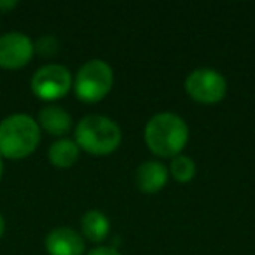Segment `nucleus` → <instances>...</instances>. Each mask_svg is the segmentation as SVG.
<instances>
[{
	"instance_id": "obj_1",
	"label": "nucleus",
	"mask_w": 255,
	"mask_h": 255,
	"mask_svg": "<svg viewBox=\"0 0 255 255\" xmlns=\"http://www.w3.org/2000/svg\"><path fill=\"white\" fill-rule=\"evenodd\" d=\"M143 135L150 152L173 159L187 145L189 126L178 114L159 112L149 119Z\"/></svg>"
},
{
	"instance_id": "obj_2",
	"label": "nucleus",
	"mask_w": 255,
	"mask_h": 255,
	"mask_svg": "<svg viewBox=\"0 0 255 255\" xmlns=\"http://www.w3.org/2000/svg\"><path fill=\"white\" fill-rule=\"evenodd\" d=\"M40 143L39 123L28 114H12L0 123V156L25 159Z\"/></svg>"
},
{
	"instance_id": "obj_3",
	"label": "nucleus",
	"mask_w": 255,
	"mask_h": 255,
	"mask_svg": "<svg viewBox=\"0 0 255 255\" xmlns=\"http://www.w3.org/2000/svg\"><path fill=\"white\" fill-rule=\"evenodd\" d=\"M75 143L93 156H109L119 147L121 129L110 117L89 114L75 126Z\"/></svg>"
},
{
	"instance_id": "obj_4",
	"label": "nucleus",
	"mask_w": 255,
	"mask_h": 255,
	"mask_svg": "<svg viewBox=\"0 0 255 255\" xmlns=\"http://www.w3.org/2000/svg\"><path fill=\"white\" fill-rule=\"evenodd\" d=\"M114 84V72L103 60H89L75 75V95L86 103H96L109 95Z\"/></svg>"
},
{
	"instance_id": "obj_5",
	"label": "nucleus",
	"mask_w": 255,
	"mask_h": 255,
	"mask_svg": "<svg viewBox=\"0 0 255 255\" xmlns=\"http://www.w3.org/2000/svg\"><path fill=\"white\" fill-rule=\"evenodd\" d=\"M72 88V74L67 67L49 63L40 67L32 77V91L44 102L63 98Z\"/></svg>"
},
{
	"instance_id": "obj_6",
	"label": "nucleus",
	"mask_w": 255,
	"mask_h": 255,
	"mask_svg": "<svg viewBox=\"0 0 255 255\" xmlns=\"http://www.w3.org/2000/svg\"><path fill=\"white\" fill-rule=\"evenodd\" d=\"M185 91L194 102L217 103L226 96L227 82L226 77L213 68H196L185 79Z\"/></svg>"
},
{
	"instance_id": "obj_7",
	"label": "nucleus",
	"mask_w": 255,
	"mask_h": 255,
	"mask_svg": "<svg viewBox=\"0 0 255 255\" xmlns=\"http://www.w3.org/2000/svg\"><path fill=\"white\" fill-rule=\"evenodd\" d=\"M33 42L21 32H11L0 37V68L19 70L33 58Z\"/></svg>"
},
{
	"instance_id": "obj_8",
	"label": "nucleus",
	"mask_w": 255,
	"mask_h": 255,
	"mask_svg": "<svg viewBox=\"0 0 255 255\" xmlns=\"http://www.w3.org/2000/svg\"><path fill=\"white\" fill-rule=\"evenodd\" d=\"M49 255H82L86 250L84 238L70 227H56L46 236Z\"/></svg>"
},
{
	"instance_id": "obj_9",
	"label": "nucleus",
	"mask_w": 255,
	"mask_h": 255,
	"mask_svg": "<svg viewBox=\"0 0 255 255\" xmlns=\"http://www.w3.org/2000/svg\"><path fill=\"white\" fill-rule=\"evenodd\" d=\"M168 182V170L157 161H145L136 170V185L145 194L159 192Z\"/></svg>"
},
{
	"instance_id": "obj_10",
	"label": "nucleus",
	"mask_w": 255,
	"mask_h": 255,
	"mask_svg": "<svg viewBox=\"0 0 255 255\" xmlns=\"http://www.w3.org/2000/svg\"><path fill=\"white\" fill-rule=\"evenodd\" d=\"M39 128L53 136H63L70 131L72 117L63 107L47 105L39 112Z\"/></svg>"
},
{
	"instance_id": "obj_11",
	"label": "nucleus",
	"mask_w": 255,
	"mask_h": 255,
	"mask_svg": "<svg viewBox=\"0 0 255 255\" xmlns=\"http://www.w3.org/2000/svg\"><path fill=\"white\" fill-rule=\"evenodd\" d=\"M81 229L86 240L100 243L109 236L110 222L100 210H88L81 219Z\"/></svg>"
},
{
	"instance_id": "obj_12",
	"label": "nucleus",
	"mask_w": 255,
	"mask_h": 255,
	"mask_svg": "<svg viewBox=\"0 0 255 255\" xmlns=\"http://www.w3.org/2000/svg\"><path fill=\"white\" fill-rule=\"evenodd\" d=\"M79 145L74 142V140L68 138H61L56 140L53 145L49 147V152H47V157H49V163L56 168H61V170H67V168L74 166L79 159Z\"/></svg>"
},
{
	"instance_id": "obj_13",
	"label": "nucleus",
	"mask_w": 255,
	"mask_h": 255,
	"mask_svg": "<svg viewBox=\"0 0 255 255\" xmlns=\"http://www.w3.org/2000/svg\"><path fill=\"white\" fill-rule=\"evenodd\" d=\"M170 173L173 175V178L178 184H187V182H191L192 178H194L196 164L189 156L178 154V156H175L173 159H171Z\"/></svg>"
},
{
	"instance_id": "obj_14",
	"label": "nucleus",
	"mask_w": 255,
	"mask_h": 255,
	"mask_svg": "<svg viewBox=\"0 0 255 255\" xmlns=\"http://www.w3.org/2000/svg\"><path fill=\"white\" fill-rule=\"evenodd\" d=\"M33 51L42 58H53L60 51V42L53 35H42L37 39V42H33Z\"/></svg>"
},
{
	"instance_id": "obj_15",
	"label": "nucleus",
	"mask_w": 255,
	"mask_h": 255,
	"mask_svg": "<svg viewBox=\"0 0 255 255\" xmlns=\"http://www.w3.org/2000/svg\"><path fill=\"white\" fill-rule=\"evenodd\" d=\"M86 255H121V254L112 247H96L93 250H89Z\"/></svg>"
},
{
	"instance_id": "obj_16",
	"label": "nucleus",
	"mask_w": 255,
	"mask_h": 255,
	"mask_svg": "<svg viewBox=\"0 0 255 255\" xmlns=\"http://www.w3.org/2000/svg\"><path fill=\"white\" fill-rule=\"evenodd\" d=\"M14 7H18V2L16 0H0V11H12Z\"/></svg>"
},
{
	"instance_id": "obj_17",
	"label": "nucleus",
	"mask_w": 255,
	"mask_h": 255,
	"mask_svg": "<svg viewBox=\"0 0 255 255\" xmlns=\"http://www.w3.org/2000/svg\"><path fill=\"white\" fill-rule=\"evenodd\" d=\"M4 231H5V220L2 217V213H0V238L4 236Z\"/></svg>"
},
{
	"instance_id": "obj_18",
	"label": "nucleus",
	"mask_w": 255,
	"mask_h": 255,
	"mask_svg": "<svg viewBox=\"0 0 255 255\" xmlns=\"http://www.w3.org/2000/svg\"><path fill=\"white\" fill-rule=\"evenodd\" d=\"M2 175H4V161H2V156H0V180H2Z\"/></svg>"
}]
</instances>
